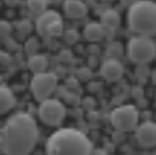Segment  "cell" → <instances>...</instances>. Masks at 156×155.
Segmentation results:
<instances>
[{"label":"cell","mask_w":156,"mask_h":155,"mask_svg":"<svg viewBox=\"0 0 156 155\" xmlns=\"http://www.w3.org/2000/svg\"><path fill=\"white\" fill-rule=\"evenodd\" d=\"M2 131V152L6 155H29L38 141V126L32 115L17 112L8 118Z\"/></svg>","instance_id":"6da1fadb"},{"label":"cell","mask_w":156,"mask_h":155,"mask_svg":"<svg viewBox=\"0 0 156 155\" xmlns=\"http://www.w3.org/2000/svg\"><path fill=\"white\" fill-rule=\"evenodd\" d=\"M46 152L48 155H90L92 141L75 127H63L48 138Z\"/></svg>","instance_id":"7a4b0ae2"},{"label":"cell","mask_w":156,"mask_h":155,"mask_svg":"<svg viewBox=\"0 0 156 155\" xmlns=\"http://www.w3.org/2000/svg\"><path fill=\"white\" fill-rule=\"evenodd\" d=\"M127 25L130 31L142 37L156 34V3L150 0H139L130 5L127 11Z\"/></svg>","instance_id":"3957f363"},{"label":"cell","mask_w":156,"mask_h":155,"mask_svg":"<svg viewBox=\"0 0 156 155\" xmlns=\"http://www.w3.org/2000/svg\"><path fill=\"white\" fill-rule=\"evenodd\" d=\"M127 57L136 65H147L156 57V43L150 37L136 35L127 45Z\"/></svg>","instance_id":"277c9868"},{"label":"cell","mask_w":156,"mask_h":155,"mask_svg":"<svg viewBox=\"0 0 156 155\" xmlns=\"http://www.w3.org/2000/svg\"><path fill=\"white\" fill-rule=\"evenodd\" d=\"M57 85H58L57 75L46 71L43 74H37V75L32 77V80H31V92H32L34 98L41 103V101L51 98L52 92L57 88Z\"/></svg>","instance_id":"5b68a950"},{"label":"cell","mask_w":156,"mask_h":155,"mask_svg":"<svg viewBox=\"0 0 156 155\" xmlns=\"http://www.w3.org/2000/svg\"><path fill=\"white\" fill-rule=\"evenodd\" d=\"M138 120H139V112L132 105L119 106V108L113 109V112L110 114V121H112L113 127L118 131H122V132L136 129Z\"/></svg>","instance_id":"8992f818"},{"label":"cell","mask_w":156,"mask_h":155,"mask_svg":"<svg viewBox=\"0 0 156 155\" xmlns=\"http://www.w3.org/2000/svg\"><path fill=\"white\" fill-rule=\"evenodd\" d=\"M38 117L48 126H60L66 117V106L57 98H48L40 103Z\"/></svg>","instance_id":"52a82bcc"},{"label":"cell","mask_w":156,"mask_h":155,"mask_svg":"<svg viewBox=\"0 0 156 155\" xmlns=\"http://www.w3.org/2000/svg\"><path fill=\"white\" fill-rule=\"evenodd\" d=\"M135 131H136V140L142 147L156 146V123L144 121L142 124H138Z\"/></svg>","instance_id":"ba28073f"},{"label":"cell","mask_w":156,"mask_h":155,"mask_svg":"<svg viewBox=\"0 0 156 155\" xmlns=\"http://www.w3.org/2000/svg\"><path fill=\"white\" fill-rule=\"evenodd\" d=\"M100 74L103 79H106L109 82H116L124 74V65L119 60L107 58L106 61H103V65L100 68Z\"/></svg>","instance_id":"9c48e42d"},{"label":"cell","mask_w":156,"mask_h":155,"mask_svg":"<svg viewBox=\"0 0 156 155\" xmlns=\"http://www.w3.org/2000/svg\"><path fill=\"white\" fill-rule=\"evenodd\" d=\"M61 20V16L57 13V11H52V9H48L46 13H43L40 17H37V32L43 37H48V31L49 28L55 23Z\"/></svg>","instance_id":"30bf717a"},{"label":"cell","mask_w":156,"mask_h":155,"mask_svg":"<svg viewBox=\"0 0 156 155\" xmlns=\"http://www.w3.org/2000/svg\"><path fill=\"white\" fill-rule=\"evenodd\" d=\"M63 8L69 19H81L87 13L86 3L80 2V0H67V2L63 3Z\"/></svg>","instance_id":"8fae6325"},{"label":"cell","mask_w":156,"mask_h":155,"mask_svg":"<svg viewBox=\"0 0 156 155\" xmlns=\"http://www.w3.org/2000/svg\"><path fill=\"white\" fill-rule=\"evenodd\" d=\"M119 23H121V17H119V14H118L115 9H112V8L103 11L101 16H100V25L104 28V31H106V29L115 31V29L119 26Z\"/></svg>","instance_id":"7c38bea8"},{"label":"cell","mask_w":156,"mask_h":155,"mask_svg":"<svg viewBox=\"0 0 156 155\" xmlns=\"http://www.w3.org/2000/svg\"><path fill=\"white\" fill-rule=\"evenodd\" d=\"M14 106H16V95H14V92L8 86L0 85V115L9 112Z\"/></svg>","instance_id":"4fadbf2b"},{"label":"cell","mask_w":156,"mask_h":155,"mask_svg":"<svg viewBox=\"0 0 156 155\" xmlns=\"http://www.w3.org/2000/svg\"><path fill=\"white\" fill-rule=\"evenodd\" d=\"M83 35L86 40L95 43V42H100L103 40L104 37V28L100 25V22H90L84 26V31H83Z\"/></svg>","instance_id":"5bb4252c"},{"label":"cell","mask_w":156,"mask_h":155,"mask_svg":"<svg viewBox=\"0 0 156 155\" xmlns=\"http://www.w3.org/2000/svg\"><path fill=\"white\" fill-rule=\"evenodd\" d=\"M28 68H29L31 72H34V75L46 72V69H48V58H46V55H41V54L31 55L29 60H28Z\"/></svg>","instance_id":"9a60e30c"},{"label":"cell","mask_w":156,"mask_h":155,"mask_svg":"<svg viewBox=\"0 0 156 155\" xmlns=\"http://www.w3.org/2000/svg\"><path fill=\"white\" fill-rule=\"evenodd\" d=\"M106 54H107V57L109 58H112V60H118L121 55H122V46H121V43H110L109 46H107V49H106Z\"/></svg>","instance_id":"2e32d148"},{"label":"cell","mask_w":156,"mask_h":155,"mask_svg":"<svg viewBox=\"0 0 156 155\" xmlns=\"http://www.w3.org/2000/svg\"><path fill=\"white\" fill-rule=\"evenodd\" d=\"M28 8H29V11L31 13H35V14H38V17L43 14V13H46L48 9V2H41V0H34V2H29L28 3Z\"/></svg>","instance_id":"e0dca14e"},{"label":"cell","mask_w":156,"mask_h":155,"mask_svg":"<svg viewBox=\"0 0 156 155\" xmlns=\"http://www.w3.org/2000/svg\"><path fill=\"white\" fill-rule=\"evenodd\" d=\"M150 68L147 66V65H138L136 66V69H135V74H136V77H138V79L139 80H145V79H148V77H150Z\"/></svg>","instance_id":"ac0fdd59"},{"label":"cell","mask_w":156,"mask_h":155,"mask_svg":"<svg viewBox=\"0 0 156 155\" xmlns=\"http://www.w3.org/2000/svg\"><path fill=\"white\" fill-rule=\"evenodd\" d=\"M37 48H38V42H37V39H34V37L29 39L28 43H26V52L31 54V55H34L35 51H37Z\"/></svg>","instance_id":"d6986e66"},{"label":"cell","mask_w":156,"mask_h":155,"mask_svg":"<svg viewBox=\"0 0 156 155\" xmlns=\"http://www.w3.org/2000/svg\"><path fill=\"white\" fill-rule=\"evenodd\" d=\"M64 37H66V42H69V43H75V42L78 40V37H80V34H78L75 29H67L66 34H64Z\"/></svg>","instance_id":"ffe728a7"},{"label":"cell","mask_w":156,"mask_h":155,"mask_svg":"<svg viewBox=\"0 0 156 155\" xmlns=\"http://www.w3.org/2000/svg\"><path fill=\"white\" fill-rule=\"evenodd\" d=\"M17 26H19V29H20L22 32H28V31H29V23H28V22H22V23H19Z\"/></svg>","instance_id":"44dd1931"},{"label":"cell","mask_w":156,"mask_h":155,"mask_svg":"<svg viewBox=\"0 0 156 155\" xmlns=\"http://www.w3.org/2000/svg\"><path fill=\"white\" fill-rule=\"evenodd\" d=\"M90 155H109V153H107L104 149H92Z\"/></svg>","instance_id":"7402d4cb"},{"label":"cell","mask_w":156,"mask_h":155,"mask_svg":"<svg viewBox=\"0 0 156 155\" xmlns=\"http://www.w3.org/2000/svg\"><path fill=\"white\" fill-rule=\"evenodd\" d=\"M150 77H151V83H153V85H156V69L150 72Z\"/></svg>","instance_id":"603a6c76"},{"label":"cell","mask_w":156,"mask_h":155,"mask_svg":"<svg viewBox=\"0 0 156 155\" xmlns=\"http://www.w3.org/2000/svg\"><path fill=\"white\" fill-rule=\"evenodd\" d=\"M0 150H2V131H0Z\"/></svg>","instance_id":"cb8c5ba5"}]
</instances>
